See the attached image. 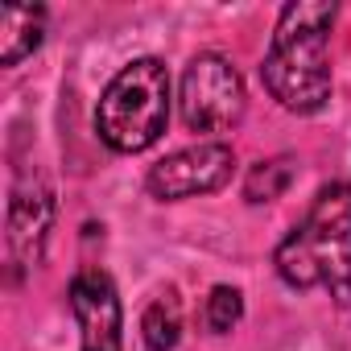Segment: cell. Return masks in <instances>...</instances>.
Masks as SVG:
<instances>
[{"label":"cell","instance_id":"obj_1","mask_svg":"<svg viewBox=\"0 0 351 351\" xmlns=\"http://www.w3.org/2000/svg\"><path fill=\"white\" fill-rule=\"evenodd\" d=\"M339 9L330 0H293L281 9L269 54L261 62L265 91L298 116H314L330 99V25Z\"/></svg>","mask_w":351,"mask_h":351},{"label":"cell","instance_id":"obj_2","mask_svg":"<svg viewBox=\"0 0 351 351\" xmlns=\"http://www.w3.org/2000/svg\"><path fill=\"white\" fill-rule=\"evenodd\" d=\"M273 265L289 289H326L351 306V182L318 191L306 219L277 244Z\"/></svg>","mask_w":351,"mask_h":351},{"label":"cell","instance_id":"obj_3","mask_svg":"<svg viewBox=\"0 0 351 351\" xmlns=\"http://www.w3.org/2000/svg\"><path fill=\"white\" fill-rule=\"evenodd\" d=\"M169 124V75L157 58L128 62L99 95L95 132L116 153H145Z\"/></svg>","mask_w":351,"mask_h":351},{"label":"cell","instance_id":"obj_4","mask_svg":"<svg viewBox=\"0 0 351 351\" xmlns=\"http://www.w3.org/2000/svg\"><path fill=\"white\" fill-rule=\"evenodd\" d=\"M178 108H182V120L191 132H232L248 108V91H244V79L232 66V58H223L215 50L195 54L191 66L182 71Z\"/></svg>","mask_w":351,"mask_h":351},{"label":"cell","instance_id":"obj_5","mask_svg":"<svg viewBox=\"0 0 351 351\" xmlns=\"http://www.w3.org/2000/svg\"><path fill=\"white\" fill-rule=\"evenodd\" d=\"M236 173V153L223 141H199L191 149H178L149 165L145 186L157 203H178V199H199L215 195L232 182Z\"/></svg>","mask_w":351,"mask_h":351},{"label":"cell","instance_id":"obj_6","mask_svg":"<svg viewBox=\"0 0 351 351\" xmlns=\"http://www.w3.org/2000/svg\"><path fill=\"white\" fill-rule=\"evenodd\" d=\"M75 322H79V347L83 351H120L124 347V310L112 277L95 265H83L66 285Z\"/></svg>","mask_w":351,"mask_h":351},{"label":"cell","instance_id":"obj_7","mask_svg":"<svg viewBox=\"0 0 351 351\" xmlns=\"http://www.w3.org/2000/svg\"><path fill=\"white\" fill-rule=\"evenodd\" d=\"M50 219H54V199L46 191V182H17L13 199H9V228H5V244H9V265L13 269H34L42 261L46 236H50Z\"/></svg>","mask_w":351,"mask_h":351},{"label":"cell","instance_id":"obj_8","mask_svg":"<svg viewBox=\"0 0 351 351\" xmlns=\"http://www.w3.org/2000/svg\"><path fill=\"white\" fill-rule=\"evenodd\" d=\"M46 38V9L42 5H9L0 9V62H25Z\"/></svg>","mask_w":351,"mask_h":351},{"label":"cell","instance_id":"obj_9","mask_svg":"<svg viewBox=\"0 0 351 351\" xmlns=\"http://www.w3.org/2000/svg\"><path fill=\"white\" fill-rule=\"evenodd\" d=\"M141 339L149 351H173L182 339V302L173 289L157 293L141 314Z\"/></svg>","mask_w":351,"mask_h":351},{"label":"cell","instance_id":"obj_10","mask_svg":"<svg viewBox=\"0 0 351 351\" xmlns=\"http://www.w3.org/2000/svg\"><path fill=\"white\" fill-rule=\"evenodd\" d=\"M293 157H269V161H256L252 169H248V178H244V199L248 203H273V199H281L285 191H289V182H293Z\"/></svg>","mask_w":351,"mask_h":351},{"label":"cell","instance_id":"obj_11","mask_svg":"<svg viewBox=\"0 0 351 351\" xmlns=\"http://www.w3.org/2000/svg\"><path fill=\"white\" fill-rule=\"evenodd\" d=\"M244 318V293L232 289V285H215L207 293V306H203V322L211 335H228L232 326H240Z\"/></svg>","mask_w":351,"mask_h":351}]
</instances>
